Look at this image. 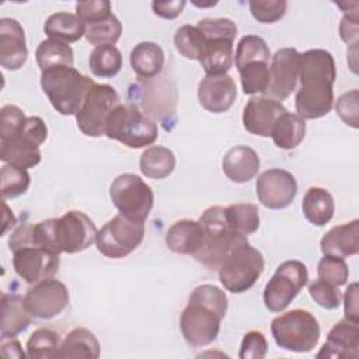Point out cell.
Listing matches in <instances>:
<instances>
[{"instance_id": "obj_14", "label": "cell", "mask_w": 359, "mask_h": 359, "mask_svg": "<svg viewBox=\"0 0 359 359\" xmlns=\"http://www.w3.org/2000/svg\"><path fill=\"white\" fill-rule=\"evenodd\" d=\"M24 302L32 318L50 320L63 313L69 306L70 293L63 282L49 278L34 283L27 290Z\"/></svg>"}, {"instance_id": "obj_49", "label": "cell", "mask_w": 359, "mask_h": 359, "mask_svg": "<svg viewBox=\"0 0 359 359\" xmlns=\"http://www.w3.org/2000/svg\"><path fill=\"white\" fill-rule=\"evenodd\" d=\"M196 28L206 36L236 39L237 35V25L230 18H203L198 21Z\"/></svg>"}, {"instance_id": "obj_3", "label": "cell", "mask_w": 359, "mask_h": 359, "mask_svg": "<svg viewBox=\"0 0 359 359\" xmlns=\"http://www.w3.org/2000/svg\"><path fill=\"white\" fill-rule=\"evenodd\" d=\"M94 222L81 210H69L57 219L31 224V243L60 255L81 252L97 238Z\"/></svg>"}, {"instance_id": "obj_39", "label": "cell", "mask_w": 359, "mask_h": 359, "mask_svg": "<svg viewBox=\"0 0 359 359\" xmlns=\"http://www.w3.org/2000/svg\"><path fill=\"white\" fill-rule=\"evenodd\" d=\"M269 59H271V50L265 39H262L258 35H244L243 38H240L237 43L236 55H234V63L237 70L250 62H255V60L269 62Z\"/></svg>"}, {"instance_id": "obj_54", "label": "cell", "mask_w": 359, "mask_h": 359, "mask_svg": "<svg viewBox=\"0 0 359 359\" xmlns=\"http://www.w3.org/2000/svg\"><path fill=\"white\" fill-rule=\"evenodd\" d=\"M194 4L198 6V7H212V6H216V1H213V3H206V4H205V3H196V1H195Z\"/></svg>"}, {"instance_id": "obj_9", "label": "cell", "mask_w": 359, "mask_h": 359, "mask_svg": "<svg viewBox=\"0 0 359 359\" xmlns=\"http://www.w3.org/2000/svg\"><path fill=\"white\" fill-rule=\"evenodd\" d=\"M265 266L261 251L248 241L236 247L217 268L223 287L231 293H244L262 275Z\"/></svg>"}, {"instance_id": "obj_8", "label": "cell", "mask_w": 359, "mask_h": 359, "mask_svg": "<svg viewBox=\"0 0 359 359\" xmlns=\"http://www.w3.org/2000/svg\"><path fill=\"white\" fill-rule=\"evenodd\" d=\"M105 136L130 149H143L157 140L158 126L135 104H119L108 118Z\"/></svg>"}, {"instance_id": "obj_27", "label": "cell", "mask_w": 359, "mask_h": 359, "mask_svg": "<svg viewBox=\"0 0 359 359\" xmlns=\"http://www.w3.org/2000/svg\"><path fill=\"white\" fill-rule=\"evenodd\" d=\"M302 212L311 224L323 227L330 223L334 216V198L330 191L323 187H310L303 196Z\"/></svg>"}, {"instance_id": "obj_11", "label": "cell", "mask_w": 359, "mask_h": 359, "mask_svg": "<svg viewBox=\"0 0 359 359\" xmlns=\"http://www.w3.org/2000/svg\"><path fill=\"white\" fill-rule=\"evenodd\" d=\"M309 282L307 266L299 259L282 262L264 287L265 307L272 313L283 311Z\"/></svg>"}, {"instance_id": "obj_15", "label": "cell", "mask_w": 359, "mask_h": 359, "mask_svg": "<svg viewBox=\"0 0 359 359\" xmlns=\"http://www.w3.org/2000/svg\"><path fill=\"white\" fill-rule=\"evenodd\" d=\"M11 252L15 273L29 285L53 278L59 271V255L45 248L27 244L14 248Z\"/></svg>"}, {"instance_id": "obj_42", "label": "cell", "mask_w": 359, "mask_h": 359, "mask_svg": "<svg viewBox=\"0 0 359 359\" xmlns=\"http://www.w3.org/2000/svg\"><path fill=\"white\" fill-rule=\"evenodd\" d=\"M349 278V268L344 258L324 255L317 265V279L334 286H344Z\"/></svg>"}, {"instance_id": "obj_19", "label": "cell", "mask_w": 359, "mask_h": 359, "mask_svg": "<svg viewBox=\"0 0 359 359\" xmlns=\"http://www.w3.org/2000/svg\"><path fill=\"white\" fill-rule=\"evenodd\" d=\"M287 112L282 102L269 97H251L243 111V126L247 132L261 137H269L278 118Z\"/></svg>"}, {"instance_id": "obj_44", "label": "cell", "mask_w": 359, "mask_h": 359, "mask_svg": "<svg viewBox=\"0 0 359 359\" xmlns=\"http://www.w3.org/2000/svg\"><path fill=\"white\" fill-rule=\"evenodd\" d=\"M309 294L320 307L325 310H335L342 303V293L338 286L330 285L320 279L313 280L309 285Z\"/></svg>"}, {"instance_id": "obj_22", "label": "cell", "mask_w": 359, "mask_h": 359, "mask_svg": "<svg viewBox=\"0 0 359 359\" xmlns=\"http://www.w3.org/2000/svg\"><path fill=\"white\" fill-rule=\"evenodd\" d=\"M259 167L261 160L258 153L244 144L230 149L222 160L224 175L236 184H244L252 180L258 174Z\"/></svg>"}, {"instance_id": "obj_35", "label": "cell", "mask_w": 359, "mask_h": 359, "mask_svg": "<svg viewBox=\"0 0 359 359\" xmlns=\"http://www.w3.org/2000/svg\"><path fill=\"white\" fill-rule=\"evenodd\" d=\"M88 65L94 76L101 79H109L121 72L122 53L115 45L97 46L90 53Z\"/></svg>"}, {"instance_id": "obj_53", "label": "cell", "mask_w": 359, "mask_h": 359, "mask_svg": "<svg viewBox=\"0 0 359 359\" xmlns=\"http://www.w3.org/2000/svg\"><path fill=\"white\" fill-rule=\"evenodd\" d=\"M0 351L4 358H24L25 356V353L22 352V348H21V344L14 338H10L8 341L3 339Z\"/></svg>"}, {"instance_id": "obj_33", "label": "cell", "mask_w": 359, "mask_h": 359, "mask_svg": "<svg viewBox=\"0 0 359 359\" xmlns=\"http://www.w3.org/2000/svg\"><path fill=\"white\" fill-rule=\"evenodd\" d=\"M35 59L41 72H43L57 66H73L74 53L69 43L48 38L38 45Z\"/></svg>"}, {"instance_id": "obj_40", "label": "cell", "mask_w": 359, "mask_h": 359, "mask_svg": "<svg viewBox=\"0 0 359 359\" xmlns=\"http://www.w3.org/2000/svg\"><path fill=\"white\" fill-rule=\"evenodd\" d=\"M0 182L1 196L4 201H7L24 195L29 188L31 177L25 168H20L11 164H3Z\"/></svg>"}, {"instance_id": "obj_50", "label": "cell", "mask_w": 359, "mask_h": 359, "mask_svg": "<svg viewBox=\"0 0 359 359\" xmlns=\"http://www.w3.org/2000/svg\"><path fill=\"white\" fill-rule=\"evenodd\" d=\"M27 116L17 105H4L0 109V137L14 133L25 122Z\"/></svg>"}, {"instance_id": "obj_41", "label": "cell", "mask_w": 359, "mask_h": 359, "mask_svg": "<svg viewBox=\"0 0 359 359\" xmlns=\"http://www.w3.org/2000/svg\"><path fill=\"white\" fill-rule=\"evenodd\" d=\"M174 45L181 56L199 62L205 45V38L196 25L185 24L175 31Z\"/></svg>"}, {"instance_id": "obj_28", "label": "cell", "mask_w": 359, "mask_h": 359, "mask_svg": "<svg viewBox=\"0 0 359 359\" xmlns=\"http://www.w3.org/2000/svg\"><path fill=\"white\" fill-rule=\"evenodd\" d=\"M130 66L132 70L140 79H153L161 73L164 67V50L156 42L144 41L135 45L130 50Z\"/></svg>"}, {"instance_id": "obj_25", "label": "cell", "mask_w": 359, "mask_h": 359, "mask_svg": "<svg viewBox=\"0 0 359 359\" xmlns=\"http://www.w3.org/2000/svg\"><path fill=\"white\" fill-rule=\"evenodd\" d=\"M203 35V34H202ZM205 45L202 49V55L199 63L206 74H222L227 73L234 60L233 45L234 39L222 38V36H206Z\"/></svg>"}, {"instance_id": "obj_10", "label": "cell", "mask_w": 359, "mask_h": 359, "mask_svg": "<svg viewBox=\"0 0 359 359\" xmlns=\"http://www.w3.org/2000/svg\"><path fill=\"white\" fill-rule=\"evenodd\" d=\"M109 196L119 215L139 223H144L154 202L151 187L130 172L121 174L112 181Z\"/></svg>"}, {"instance_id": "obj_4", "label": "cell", "mask_w": 359, "mask_h": 359, "mask_svg": "<svg viewBox=\"0 0 359 359\" xmlns=\"http://www.w3.org/2000/svg\"><path fill=\"white\" fill-rule=\"evenodd\" d=\"M94 80L73 66H57L41 72V87L60 115H74L81 108Z\"/></svg>"}, {"instance_id": "obj_30", "label": "cell", "mask_w": 359, "mask_h": 359, "mask_svg": "<svg viewBox=\"0 0 359 359\" xmlns=\"http://www.w3.org/2000/svg\"><path fill=\"white\" fill-rule=\"evenodd\" d=\"M43 31L50 39L72 43L84 36L86 24L76 14L60 11L46 18Z\"/></svg>"}, {"instance_id": "obj_24", "label": "cell", "mask_w": 359, "mask_h": 359, "mask_svg": "<svg viewBox=\"0 0 359 359\" xmlns=\"http://www.w3.org/2000/svg\"><path fill=\"white\" fill-rule=\"evenodd\" d=\"M32 316L27 310L24 297L15 293L1 294V324L0 335L3 339L15 338L31 324Z\"/></svg>"}, {"instance_id": "obj_1", "label": "cell", "mask_w": 359, "mask_h": 359, "mask_svg": "<svg viewBox=\"0 0 359 359\" xmlns=\"http://www.w3.org/2000/svg\"><path fill=\"white\" fill-rule=\"evenodd\" d=\"M335 79V60L328 50L309 49L300 53V87L296 91L294 107L302 119H318L331 112Z\"/></svg>"}, {"instance_id": "obj_13", "label": "cell", "mask_w": 359, "mask_h": 359, "mask_svg": "<svg viewBox=\"0 0 359 359\" xmlns=\"http://www.w3.org/2000/svg\"><path fill=\"white\" fill-rule=\"evenodd\" d=\"M119 104L121 97L112 86L95 83L76 114L77 128L88 137L104 136L108 118Z\"/></svg>"}, {"instance_id": "obj_31", "label": "cell", "mask_w": 359, "mask_h": 359, "mask_svg": "<svg viewBox=\"0 0 359 359\" xmlns=\"http://www.w3.org/2000/svg\"><path fill=\"white\" fill-rule=\"evenodd\" d=\"M306 135V121L297 114L285 112L275 122L271 137L276 147L282 150H292L297 147Z\"/></svg>"}, {"instance_id": "obj_12", "label": "cell", "mask_w": 359, "mask_h": 359, "mask_svg": "<svg viewBox=\"0 0 359 359\" xmlns=\"http://www.w3.org/2000/svg\"><path fill=\"white\" fill-rule=\"evenodd\" d=\"M143 238L144 223L133 222L118 213L98 230L95 245L104 257L119 259L132 254Z\"/></svg>"}, {"instance_id": "obj_51", "label": "cell", "mask_w": 359, "mask_h": 359, "mask_svg": "<svg viewBox=\"0 0 359 359\" xmlns=\"http://www.w3.org/2000/svg\"><path fill=\"white\" fill-rule=\"evenodd\" d=\"M187 1L184 0H174V1H153L151 3V8L153 13L161 18H167V20H172L177 18L184 7H185Z\"/></svg>"}, {"instance_id": "obj_21", "label": "cell", "mask_w": 359, "mask_h": 359, "mask_svg": "<svg viewBox=\"0 0 359 359\" xmlns=\"http://www.w3.org/2000/svg\"><path fill=\"white\" fill-rule=\"evenodd\" d=\"M359 355V323L341 320L332 325L327 341L316 355L317 358H348L356 359Z\"/></svg>"}, {"instance_id": "obj_5", "label": "cell", "mask_w": 359, "mask_h": 359, "mask_svg": "<svg viewBox=\"0 0 359 359\" xmlns=\"http://www.w3.org/2000/svg\"><path fill=\"white\" fill-rule=\"evenodd\" d=\"M198 222L203 227V241L194 257L209 269H217L236 247L248 241L245 236L230 229L223 206L216 205L205 209Z\"/></svg>"}, {"instance_id": "obj_18", "label": "cell", "mask_w": 359, "mask_h": 359, "mask_svg": "<svg viewBox=\"0 0 359 359\" xmlns=\"http://www.w3.org/2000/svg\"><path fill=\"white\" fill-rule=\"evenodd\" d=\"M237 98V87L227 73L206 74L198 86V100L202 108L213 114L229 111Z\"/></svg>"}, {"instance_id": "obj_37", "label": "cell", "mask_w": 359, "mask_h": 359, "mask_svg": "<svg viewBox=\"0 0 359 359\" xmlns=\"http://www.w3.org/2000/svg\"><path fill=\"white\" fill-rule=\"evenodd\" d=\"M244 94H265L269 84V62L255 60L238 69Z\"/></svg>"}, {"instance_id": "obj_23", "label": "cell", "mask_w": 359, "mask_h": 359, "mask_svg": "<svg viewBox=\"0 0 359 359\" xmlns=\"http://www.w3.org/2000/svg\"><path fill=\"white\" fill-rule=\"evenodd\" d=\"M320 248L324 255L341 258L356 255L359 252V220L353 219L328 230L320 241Z\"/></svg>"}, {"instance_id": "obj_20", "label": "cell", "mask_w": 359, "mask_h": 359, "mask_svg": "<svg viewBox=\"0 0 359 359\" xmlns=\"http://www.w3.org/2000/svg\"><path fill=\"white\" fill-rule=\"evenodd\" d=\"M28 57L25 32L11 17L0 18V65L6 70H18Z\"/></svg>"}, {"instance_id": "obj_16", "label": "cell", "mask_w": 359, "mask_h": 359, "mask_svg": "<svg viewBox=\"0 0 359 359\" xmlns=\"http://www.w3.org/2000/svg\"><path fill=\"white\" fill-rule=\"evenodd\" d=\"M300 53L296 48H280L271 56L269 84L265 97L276 101L286 100L297 86Z\"/></svg>"}, {"instance_id": "obj_48", "label": "cell", "mask_w": 359, "mask_h": 359, "mask_svg": "<svg viewBox=\"0 0 359 359\" xmlns=\"http://www.w3.org/2000/svg\"><path fill=\"white\" fill-rule=\"evenodd\" d=\"M268 342L261 331H248L241 341L240 359H262L266 356Z\"/></svg>"}, {"instance_id": "obj_36", "label": "cell", "mask_w": 359, "mask_h": 359, "mask_svg": "<svg viewBox=\"0 0 359 359\" xmlns=\"http://www.w3.org/2000/svg\"><path fill=\"white\" fill-rule=\"evenodd\" d=\"M62 339L50 328L35 330L27 341V356L31 359H56Z\"/></svg>"}, {"instance_id": "obj_46", "label": "cell", "mask_w": 359, "mask_h": 359, "mask_svg": "<svg viewBox=\"0 0 359 359\" xmlns=\"http://www.w3.org/2000/svg\"><path fill=\"white\" fill-rule=\"evenodd\" d=\"M111 14V3L108 0H87L76 4V15L86 24H94L108 18Z\"/></svg>"}, {"instance_id": "obj_47", "label": "cell", "mask_w": 359, "mask_h": 359, "mask_svg": "<svg viewBox=\"0 0 359 359\" xmlns=\"http://www.w3.org/2000/svg\"><path fill=\"white\" fill-rule=\"evenodd\" d=\"M359 93L356 88L342 94L335 104V111L339 115V118L353 129H358L359 126Z\"/></svg>"}, {"instance_id": "obj_45", "label": "cell", "mask_w": 359, "mask_h": 359, "mask_svg": "<svg viewBox=\"0 0 359 359\" xmlns=\"http://www.w3.org/2000/svg\"><path fill=\"white\" fill-rule=\"evenodd\" d=\"M339 8L344 11V17L339 22V36L345 43L353 45L358 43L359 38V17L358 10L359 4L356 1L352 3H337Z\"/></svg>"}, {"instance_id": "obj_52", "label": "cell", "mask_w": 359, "mask_h": 359, "mask_svg": "<svg viewBox=\"0 0 359 359\" xmlns=\"http://www.w3.org/2000/svg\"><path fill=\"white\" fill-rule=\"evenodd\" d=\"M344 314L346 320L359 323V307H358V283L353 282L348 286L344 296Z\"/></svg>"}, {"instance_id": "obj_17", "label": "cell", "mask_w": 359, "mask_h": 359, "mask_svg": "<svg viewBox=\"0 0 359 359\" xmlns=\"http://www.w3.org/2000/svg\"><path fill=\"white\" fill-rule=\"evenodd\" d=\"M255 189L262 206L279 210L287 208L294 201L297 182L292 172L283 168H269L258 177Z\"/></svg>"}, {"instance_id": "obj_2", "label": "cell", "mask_w": 359, "mask_h": 359, "mask_svg": "<svg viewBox=\"0 0 359 359\" xmlns=\"http://www.w3.org/2000/svg\"><path fill=\"white\" fill-rule=\"evenodd\" d=\"M227 309L229 300L224 290L210 283L196 286L180 317V328L185 342L194 348L210 345L219 335Z\"/></svg>"}, {"instance_id": "obj_6", "label": "cell", "mask_w": 359, "mask_h": 359, "mask_svg": "<svg viewBox=\"0 0 359 359\" xmlns=\"http://www.w3.org/2000/svg\"><path fill=\"white\" fill-rule=\"evenodd\" d=\"M48 137V128L42 118L27 116L14 133L0 137V158L4 164L20 168H34L41 163L39 146Z\"/></svg>"}, {"instance_id": "obj_38", "label": "cell", "mask_w": 359, "mask_h": 359, "mask_svg": "<svg viewBox=\"0 0 359 359\" xmlns=\"http://www.w3.org/2000/svg\"><path fill=\"white\" fill-rule=\"evenodd\" d=\"M122 35V24L115 14H111L108 18L86 25L84 36L87 42L97 46L115 45Z\"/></svg>"}, {"instance_id": "obj_7", "label": "cell", "mask_w": 359, "mask_h": 359, "mask_svg": "<svg viewBox=\"0 0 359 359\" xmlns=\"http://www.w3.org/2000/svg\"><path fill=\"white\" fill-rule=\"evenodd\" d=\"M271 332L279 348L306 353L318 344L320 324L309 310L293 309L272 320Z\"/></svg>"}, {"instance_id": "obj_43", "label": "cell", "mask_w": 359, "mask_h": 359, "mask_svg": "<svg viewBox=\"0 0 359 359\" xmlns=\"http://www.w3.org/2000/svg\"><path fill=\"white\" fill-rule=\"evenodd\" d=\"M251 15L261 24H273L279 21L287 8L285 0H251L248 3Z\"/></svg>"}, {"instance_id": "obj_26", "label": "cell", "mask_w": 359, "mask_h": 359, "mask_svg": "<svg viewBox=\"0 0 359 359\" xmlns=\"http://www.w3.org/2000/svg\"><path fill=\"white\" fill-rule=\"evenodd\" d=\"M203 227L199 222L182 219L165 233V245L175 254L194 255L202 245Z\"/></svg>"}, {"instance_id": "obj_34", "label": "cell", "mask_w": 359, "mask_h": 359, "mask_svg": "<svg viewBox=\"0 0 359 359\" xmlns=\"http://www.w3.org/2000/svg\"><path fill=\"white\" fill-rule=\"evenodd\" d=\"M230 229L241 236H250L259 227V210L254 203H233L224 208Z\"/></svg>"}, {"instance_id": "obj_29", "label": "cell", "mask_w": 359, "mask_h": 359, "mask_svg": "<svg viewBox=\"0 0 359 359\" xmlns=\"http://www.w3.org/2000/svg\"><path fill=\"white\" fill-rule=\"evenodd\" d=\"M101 348L94 332L87 328L77 327L73 328L62 341L56 359L66 358H86L97 359L100 356Z\"/></svg>"}, {"instance_id": "obj_32", "label": "cell", "mask_w": 359, "mask_h": 359, "mask_svg": "<svg viewBox=\"0 0 359 359\" xmlns=\"http://www.w3.org/2000/svg\"><path fill=\"white\" fill-rule=\"evenodd\" d=\"M139 168L142 174L147 178H167L175 168V156L168 147L150 146L142 153L139 160Z\"/></svg>"}]
</instances>
